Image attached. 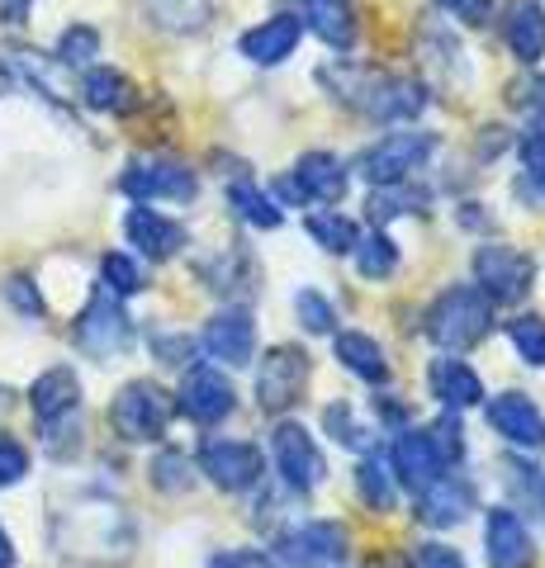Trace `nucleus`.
Returning <instances> with one entry per match:
<instances>
[{
    "label": "nucleus",
    "mask_w": 545,
    "mask_h": 568,
    "mask_svg": "<svg viewBox=\"0 0 545 568\" xmlns=\"http://www.w3.org/2000/svg\"><path fill=\"white\" fill-rule=\"evenodd\" d=\"M517 152H522V194L545 204V119H536L532 129L522 133Z\"/></svg>",
    "instance_id": "30"
},
{
    "label": "nucleus",
    "mask_w": 545,
    "mask_h": 568,
    "mask_svg": "<svg viewBox=\"0 0 545 568\" xmlns=\"http://www.w3.org/2000/svg\"><path fill=\"white\" fill-rule=\"evenodd\" d=\"M6 304L14 313H24V317H39L43 313V294H39V284H33L29 275H10L6 280Z\"/></svg>",
    "instance_id": "43"
},
{
    "label": "nucleus",
    "mask_w": 545,
    "mask_h": 568,
    "mask_svg": "<svg viewBox=\"0 0 545 568\" xmlns=\"http://www.w3.org/2000/svg\"><path fill=\"white\" fill-rule=\"evenodd\" d=\"M119 190L129 194V200L148 204V200H195V171L185 162H175V156H143V162H129V171L119 175Z\"/></svg>",
    "instance_id": "9"
},
{
    "label": "nucleus",
    "mask_w": 545,
    "mask_h": 568,
    "mask_svg": "<svg viewBox=\"0 0 545 568\" xmlns=\"http://www.w3.org/2000/svg\"><path fill=\"white\" fill-rule=\"evenodd\" d=\"M309 237L323 246L327 256H346V252H356V242H361V233H356V223L351 219H342V213H313L309 219Z\"/></svg>",
    "instance_id": "32"
},
{
    "label": "nucleus",
    "mask_w": 545,
    "mask_h": 568,
    "mask_svg": "<svg viewBox=\"0 0 545 568\" xmlns=\"http://www.w3.org/2000/svg\"><path fill=\"white\" fill-rule=\"evenodd\" d=\"M228 204H233L238 219L252 223V227H275L280 223V204L261 185H252V181H233V185H228Z\"/></svg>",
    "instance_id": "31"
},
{
    "label": "nucleus",
    "mask_w": 545,
    "mask_h": 568,
    "mask_svg": "<svg viewBox=\"0 0 545 568\" xmlns=\"http://www.w3.org/2000/svg\"><path fill=\"white\" fill-rule=\"evenodd\" d=\"M436 6H442L446 14H455L461 24H470V29L494 20V0H436Z\"/></svg>",
    "instance_id": "46"
},
{
    "label": "nucleus",
    "mask_w": 545,
    "mask_h": 568,
    "mask_svg": "<svg viewBox=\"0 0 545 568\" xmlns=\"http://www.w3.org/2000/svg\"><path fill=\"white\" fill-rule=\"evenodd\" d=\"M432 152H436V138H432V133H417V129L384 133L375 148L361 152V175H365V181H371L375 190H380V185H398V181H408L413 171L427 166Z\"/></svg>",
    "instance_id": "6"
},
{
    "label": "nucleus",
    "mask_w": 545,
    "mask_h": 568,
    "mask_svg": "<svg viewBox=\"0 0 545 568\" xmlns=\"http://www.w3.org/2000/svg\"><path fill=\"white\" fill-rule=\"evenodd\" d=\"M432 394L436 403L446 407V413H465V407H480L484 403V379L474 375V369L465 361H432Z\"/></svg>",
    "instance_id": "23"
},
{
    "label": "nucleus",
    "mask_w": 545,
    "mask_h": 568,
    "mask_svg": "<svg viewBox=\"0 0 545 568\" xmlns=\"http://www.w3.org/2000/svg\"><path fill=\"white\" fill-rule=\"evenodd\" d=\"M152 484L162 493H190V484H195V469H190V459L181 450H162L152 459Z\"/></svg>",
    "instance_id": "40"
},
{
    "label": "nucleus",
    "mask_w": 545,
    "mask_h": 568,
    "mask_svg": "<svg viewBox=\"0 0 545 568\" xmlns=\"http://www.w3.org/2000/svg\"><path fill=\"white\" fill-rule=\"evenodd\" d=\"M24 474H29V450L14 436H0V488L20 484Z\"/></svg>",
    "instance_id": "44"
},
{
    "label": "nucleus",
    "mask_w": 545,
    "mask_h": 568,
    "mask_svg": "<svg viewBox=\"0 0 545 568\" xmlns=\"http://www.w3.org/2000/svg\"><path fill=\"white\" fill-rule=\"evenodd\" d=\"M299 39H304V20H299V14H275V20L242 33L238 52L248 62H256V67H280L299 48Z\"/></svg>",
    "instance_id": "20"
},
{
    "label": "nucleus",
    "mask_w": 545,
    "mask_h": 568,
    "mask_svg": "<svg viewBox=\"0 0 545 568\" xmlns=\"http://www.w3.org/2000/svg\"><path fill=\"white\" fill-rule=\"evenodd\" d=\"M152 351H157V361H162V365H190L195 342H190V336H157Z\"/></svg>",
    "instance_id": "47"
},
{
    "label": "nucleus",
    "mask_w": 545,
    "mask_h": 568,
    "mask_svg": "<svg viewBox=\"0 0 545 568\" xmlns=\"http://www.w3.org/2000/svg\"><path fill=\"white\" fill-rule=\"evenodd\" d=\"M432 204V194L427 190H417L408 181H398V185H380L375 190V200H371V213L380 223H390V219H403V213H422Z\"/></svg>",
    "instance_id": "33"
},
{
    "label": "nucleus",
    "mask_w": 545,
    "mask_h": 568,
    "mask_svg": "<svg viewBox=\"0 0 545 568\" xmlns=\"http://www.w3.org/2000/svg\"><path fill=\"white\" fill-rule=\"evenodd\" d=\"M346 194V166L332 152H304L280 181V200L290 204H337Z\"/></svg>",
    "instance_id": "13"
},
{
    "label": "nucleus",
    "mask_w": 545,
    "mask_h": 568,
    "mask_svg": "<svg viewBox=\"0 0 545 568\" xmlns=\"http://www.w3.org/2000/svg\"><path fill=\"white\" fill-rule=\"evenodd\" d=\"M323 426H327V436H337V440H342V446H361V440H365L346 403H332L327 413H323Z\"/></svg>",
    "instance_id": "45"
},
{
    "label": "nucleus",
    "mask_w": 545,
    "mask_h": 568,
    "mask_svg": "<svg viewBox=\"0 0 545 568\" xmlns=\"http://www.w3.org/2000/svg\"><path fill=\"white\" fill-rule=\"evenodd\" d=\"M488 422H494V432L507 440V446H522V450H541L545 446V413L526 394L494 398L488 403Z\"/></svg>",
    "instance_id": "19"
},
{
    "label": "nucleus",
    "mask_w": 545,
    "mask_h": 568,
    "mask_svg": "<svg viewBox=\"0 0 545 568\" xmlns=\"http://www.w3.org/2000/svg\"><path fill=\"white\" fill-rule=\"evenodd\" d=\"M394 265H398L394 237L371 233L365 242H356V275H361V280H384V275H394Z\"/></svg>",
    "instance_id": "35"
},
{
    "label": "nucleus",
    "mask_w": 545,
    "mask_h": 568,
    "mask_svg": "<svg viewBox=\"0 0 545 568\" xmlns=\"http://www.w3.org/2000/svg\"><path fill=\"white\" fill-rule=\"evenodd\" d=\"M29 14V0H0V20L6 24H20Z\"/></svg>",
    "instance_id": "51"
},
{
    "label": "nucleus",
    "mask_w": 545,
    "mask_h": 568,
    "mask_svg": "<svg viewBox=\"0 0 545 568\" xmlns=\"http://www.w3.org/2000/svg\"><path fill=\"white\" fill-rule=\"evenodd\" d=\"M427 440H432L436 459H442V469L461 465V455H465V432H461V422H455L451 413H446L442 422H432V426H427Z\"/></svg>",
    "instance_id": "42"
},
{
    "label": "nucleus",
    "mask_w": 545,
    "mask_h": 568,
    "mask_svg": "<svg viewBox=\"0 0 545 568\" xmlns=\"http://www.w3.org/2000/svg\"><path fill=\"white\" fill-rule=\"evenodd\" d=\"M271 455H275V469H280V478H285L290 493H313V488H323L327 459H323V450H319V440H313L299 422H280V426H275Z\"/></svg>",
    "instance_id": "7"
},
{
    "label": "nucleus",
    "mask_w": 545,
    "mask_h": 568,
    "mask_svg": "<svg viewBox=\"0 0 545 568\" xmlns=\"http://www.w3.org/2000/svg\"><path fill=\"white\" fill-rule=\"evenodd\" d=\"M204 351L214 355V361L233 365V369H248L256 361V323L252 313L242 308H223L204 323Z\"/></svg>",
    "instance_id": "15"
},
{
    "label": "nucleus",
    "mask_w": 545,
    "mask_h": 568,
    "mask_svg": "<svg viewBox=\"0 0 545 568\" xmlns=\"http://www.w3.org/2000/svg\"><path fill=\"white\" fill-rule=\"evenodd\" d=\"M100 58V33L91 24H72L58 39V62L62 67H85V62H95Z\"/></svg>",
    "instance_id": "39"
},
{
    "label": "nucleus",
    "mask_w": 545,
    "mask_h": 568,
    "mask_svg": "<svg viewBox=\"0 0 545 568\" xmlns=\"http://www.w3.org/2000/svg\"><path fill=\"white\" fill-rule=\"evenodd\" d=\"M124 237L138 246V256H148V261H166L175 256L185 246V227L166 219V213H157L148 204H133L124 213Z\"/></svg>",
    "instance_id": "18"
},
{
    "label": "nucleus",
    "mask_w": 545,
    "mask_h": 568,
    "mask_svg": "<svg viewBox=\"0 0 545 568\" xmlns=\"http://www.w3.org/2000/svg\"><path fill=\"white\" fill-rule=\"evenodd\" d=\"M238 407V388L228 384V375H219L214 365H195L181 384V413L200 426H219L233 417Z\"/></svg>",
    "instance_id": "14"
},
{
    "label": "nucleus",
    "mask_w": 545,
    "mask_h": 568,
    "mask_svg": "<svg viewBox=\"0 0 545 568\" xmlns=\"http://www.w3.org/2000/svg\"><path fill=\"white\" fill-rule=\"evenodd\" d=\"M209 568H271V559L261 549H228V555H214Z\"/></svg>",
    "instance_id": "50"
},
{
    "label": "nucleus",
    "mask_w": 545,
    "mask_h": 568,
    "mask_svg": "<svg viewBox=\"0 0 545 568\" xmlns=\"http://www.w3.org/2000/svg\"><path fill=\"white\" fill-rule=\"evenodd\" d=\"M351 536L342 521H304L280 536V559L290 568H342Z\"/></svg>",
    "instance_id": "12"
},
{
    "label": "nucleus",
    "mask_w": 545,
    "mask_h": 568,
    "mask_svg": "<svg viewBox=\"0 0 545 568\" xmlns=\"http://www.w3.org/2000/svg\"><path fill=\"white\" fill-rule=\"evenodd\" d=\"M81 95L91 110H104V114H124L133 110V81L124 77V71H114V67H91L85 71V81H81Z\"/></svg>",
    "instance_id": "27"
},
{
    "label": "nucleus",
    "mask_w": 545,
    "mask_h": 568,
    "mask_svg": "<svg viewBox=\"0 0 545 568\" xmlns=\"http://www.w3.org/2000/svg\"><path fill=\"white\" fill-rule=\"evenodd\" d=\"M323 85H332L337 100L356 104L361 114H371L380 123H408L427 110V91L417 81L380 77V71H361V67H332L323 71Z\"/></svg>",
    "instance_id": "1"
},
{
    "label": "nucleus",
    "mask_w": 545,
    "mask_h": 568,
    "mask_svg": "<svg viewBox=\"0 0 545 568\" xmlns=\"http://www.w3.org/2000/svg\"><path fill=\"white\" fill-rule=\"evenodd\" d=\"M507 342H513L517 361H526L532 369H545V317L517 313L513 323H507Z\"/></svg>",
    "instance_id": "34"
},
{
    "label": "nucleus",
    "mask_w": 545,
    "mask_h": 568,
    "mask_svg": "<svg viewBox=\"0 0 545 568\" xmlns=\"http://www.w3.org/2000/svg\"><path fill=\"white\" fill-rule=\"evenodd\" d=\"M474 290H480L488 304H517V298L532 290L536 280V265L526 252H517V246H503V242H484L474 246Z\"/></svg>",
    "instance_id": "4"
},
{
    "label": "nucleus",
    "mask_w": 545,
    "mask_h": 568,
    "mask_svg": "<svg viewBox=\"0 0 545 568\" xmlns=\"http://www.w3.org/2000/svg\"><path fill=\"white\" fill-rule=\"evenodd\" d=\"M58 545L77 559H124L133 545V526L110 503H81L72 511H62Z\"/></svg>",
    "instance_id": "2"
},
{
    "label": "nucleus",
    "mask_w": 545,
    "mask_h": 568,
    "mask_svg": "<svg viewBox=\"0 0 545 568\" xmlns=\"http://www.w3.org/2000/svg\"><path fill=\"white\" fill-rule=\"evenodd\" d=\"M436 474H446V469H442V459H436L427 432H398V440H394V484H403L408 493H422Z\"/></svg>",
    "instance_id": "22"
},
{
    "label": "nucleus",
    "mask_w": 545,
    "mask_h": 568,
    "mask_svg": "<svg viewBox=\"0 0 545 568\" xmlns=\"http://www.w3.org/2000/svg\"><path fill=\"white\" fill-rule=\"evenodd\" d=\"M204 280H209V290L223 298H248V294H256L261 271L248 252H223L214 261H204Z\"/></svg>",
    "instance_id": "26"
},
{
    "label": "nucleus",
    "mask_w": 545,
    "mask_h": 568,
    "mask_svg": "<svg viewBox=\"0 0 545 568\" xmlns=\"http://www.w3.org/2000/svg\"><path fill=\"white\" fill-rule=\"evenodd\" d=\"M494 327V308L474 284H451V290L427 308V336L442 351H470L480 346Z\"/></svg>",
    "instance_id": "3"
},
{
    "label": "nucleus",
    "mask_w": 545,
    "mask_h": 568,
    "mask_svg": "<svg viewBox=\"0 0 545 568\" xmlns=\"http://www.w3.org/2000/svg\"><path fill=\"white\" fill-rule=\"evenodd\" d=\"M29 407H33V417H39L43 426H48V422L72 417V413H81V384H77V375H72L67 365H52L48 375L33 379V388H29Z\"/></svg>",
    "instance_id": "21"
},
{
    "label": "nucleus",
    "mask_w": 545,
    "mask_h": 568,
    "mask_svg": "<svg viewBox=\"0 0 545 568\" xmlns=\"http://www.w3.org/2000/svg\"><path fill=\"white\" fill-rule=\"evenodd\" d=\"M309 375H313V365H309L304 346H275L266 361L256 365V403L266 407V413H285V407L304 398Z\"/></svg>",
    "instance_id": "8"
},
{
    "label": "nucleus",
    "mask_w": 545,
    "mask_h": 568,
    "mask_svg": "<svg viewBox=\"0 0 545 568\" xmlns=\"http://www.w3.org/2000/svg\"><path fill=\"white\" fill-rule=\"evenodd\" d=\"M507 488L522 497V507H532L536 517L545 521V474L536 465H526V459H513L507 465Z\"/></svg>",
    "instance_id": "38"
},
{
    "label": "nucleus",
    "mask_w": 545,
    "mask_h": 568,
    "mask_svg": "<svg viewBox=\"0 0 545 568\" xmlns=\"http://www.w3.org/2000/svg\"><path fill=\"white\" fill-rule=\"evenodd\" d=\"M148 10V20L166 33H200L214 20V0H138Z\"/></svg>",
    "instance_id": "29"
},
{
    "label": "nucleus",
    "mask_w": 545,
    "mask_h": 568,
    "mask_svg": "<svg viewBox=\"0 0 545 568\" xmlns=\"http://www.w3.org/2000/svg\"><path fill=\"white\" fill-rule=\"evenodd\" d=\"M356 488H361V497L371 503L375 511H390L394 507V474L384 469V459H375V455H365L361 459V469H356Z\"/></svg>",
    "instance_id": "36"
},
{
    "label": "nucleus",
    "mask_w": 545,
    "mask_h": 568,
    "mask_svg": "<svg viewBox=\"0 0 545 568\" xmlns=\"http://www.w3.org/2000/svg\"><path fill=\"white\" fill-rule=\"evenodd\" d=\"M261 469H266V459H261V450L248 446V440L209 436L204 446H200V474L214 488H223V493H248V488H256L261 484Z\"/></svg>",
    "instance_id": "11"
},
{
    "label": "nucleus",
    "mask_w": 545,
    "mask_h": 568,
    "mask_svg": "<svg viewBox=\"0 0 545 568\" xmlns=\"http://www.w3.org/2000/svg\"><path fill=\"white\" fill-rule=\"evenodd\" d=\"M503 39L513 48V58L536 67L545 58V10L536 0H513L507 6V24H503Z\"/></svg>",
    "instance_id": "25"
},
{
    "label": "nucleus",
    "mask_w": 545,
    "mask_h": 568,
    "mask_svg": "<svg viewBox=\"0 0 545 568\" xmlns=\"http://www.w3.org/2000/svg\"><path fill=\"white\" fill-rule=\"evenodd\" d=\"M0 568H14V545L6 536V526H0Z\"/></svg>",
    "instance_id": "52"
},
{
    "label": "nucleus",
    "mask_w": 545,
    "mask_h": 568,
    "mask_svg": "<svg viewBox=\"0 0 545 568\" xmlns=\"http://www.w3.org/2000/svg\"><path fill=\"white\" fill-rule=\"evenodd\" d=\"M100 275H104V284H110V294H119V298L148 290L143 265H138L133 256H124V252H110V256H104V261H100Z\"/></svg>",
    "instance_id": "37"
},
{
    "label": "nucleus",
    "mask_w": 545,
    "mask_h": 568,
    "mask_svg": "<svg viewBox=\"0 0 545 568\" xmlns=\"http://www.w3.org/2000/svg\"><path fill=\"white\" fill-rule=\"evenodd\" d=\"M413 568H465V559L455 555L451 545H422L417 559H413Z\"/></svg>",
    "instance_id": "49"
},
{
    "label": "nucleus",
    "mask_w": 545,
    "mask_h": 568,
    "mask_svg": "<svg viewBox=\"0 0 545 568\" xmlns=\"http://www.w3.org/2000/svg\"><path fill=\"white\" fill-rule=\"evenodd\" d=\"M474 511V484L461 474H436L427 488L417 493V517L436 526V530H451V526H461L465 517Z\"/></svg>",
    "instance_id": "17"
},
{
    "label": "nucleus",
    "mask_w": 545,
    "mask_h": 568,
    "mask_svg": "<svg viewBox=\"0 0 545 568\" xmlns=\"http://www.w3.org/2000/svg\"><path fill=\"white\" fill-rule=\"evenodd\" d=\"M110 422L114 432L133 440V446H148V440H162L166 436V422H171V398L166 388H157L152 379H133L114 394L110 407Z\"/></svg>",
    "instance_id": "5"
},
{
    "label": "nucleus",
    "mask_w": 545,
    "mask_h": 568,
    "mask_svg": "<svg viewBox=\"0 0 545 568\" xmlns=\"http://www.w3.org/2000/svg\"><path fill=\"white\" fill-rule=\"evenodd\" d=\"M77 342L95 361H114L119 351L133 346V317L124 313V304L114 294H95L85 304V313L77 317Z\"/></svg>",
    "instance_id": "10"
},
{
    "label": "nucleus",
    "mask_w": 545,
    "mask_h": 568,
    "mask_svg": "<svg viewBox=\"0 0 545 568\" xmlns=\"http://www.w3.org/2000/svg\"><path fill=\"white\" fill-rule=\"evenodd\" d=\"M304 20L327 48H337V52L356 48V39H361V20H356V6H351V0H304Z\"/></svg>",
    "instance_id": "24"
},
{
    "label": "nucleus",
    "mask_w": 545,
    "mask_h": 568,
    "mask_svg": "<svg viewBox=\"0 0 545 568\" xmlns=\"http://www.w3.org/2000/svg\"><path fill=\"white\" fill-rule=\"evenodd\" d=\"M337 361H342L356 379H365V384H390V361H384V351H380L375 336H365V332H342V336H337Z\"/></svg>",
    "instance_id": "28"
},
{
    "label": "nucleus",
    "mask_w": 545,
    "mask_h": 568,
    "mask_svg": "<svg viewBox=\"0 0 545 568\" xmlns=\"http://www.w3.org/2000/svg\"><path fill=\"white\" fill-rule=\"evenodd\" d=\"M513 104H522L526 114H536L545 119V77H532V81H522L513 85Z\"/></svg>",
    "instance_id": "48"
},
{
    "label": "nucleus",
    "mask_w": 545,
    "mask_h": 568,
    "mask_svg": "<svg viewBox=\"0 0 545 568\" xmlns=\"http://www.w3.org/2000/svg\"><path fill=\"white\" fill-rule=\"evenodd\" d=\"M294 313H299V323H304V332L327 336L332 327H337V308H332V304H327V294H319V290H299Z\"/></svg>",
    "instance_id": "41"
},
{
    "label": "nucleus",
    "mask_w": 545,
    "mask_h": 568,
    "mask_svg": "<svg viewBox=\"0 0 545 568\" xmlns=\"http://www.w3.org/2000/svg\"><path fill=\"white\" fill-rule=\"evenodd\" d=\"M484 549H488V568H532L536 564V540L532 530H526V521L517 517V511H488L484 521Z\"/></svg>",
    "instance_id": "16"
}]
</instances>
